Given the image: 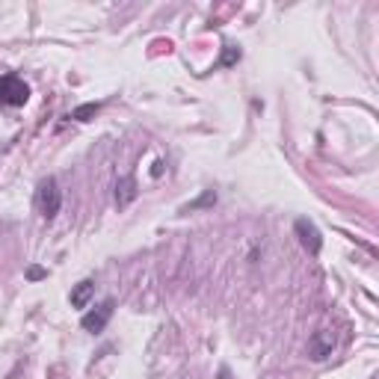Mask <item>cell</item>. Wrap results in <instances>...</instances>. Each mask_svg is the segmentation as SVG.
I'll return each instance as SVG.
<instances>
[{
  "label": "cell",
  "mask_w": 379,
  "mask_h": 379,
  "mask_svg": "<svg viewBox=\"0 0 379 379\" xmlns=\"http://www.w3.org/2000/svg\"><path fill=\"white\" fill-rule=\"evenodd\" d=\"M60 205H63V193H60L57 178H45L39 190H36V208L42 210L45 220H53L60 213Z\"/></svg>",
  "instance_id": "1"
},
{
  "label": "cell",
  "mask_w": 379,
  "mask_h": 379,
  "mask_svg": "<svg viewBox=\"0 0 379 379\" xmlns=\"http://www.w3.org/2000/svg\"><path fill=\"white\" fill-rule=\"evenodd\" d=\"M30 98V86L18 75H0V104L6 107H24Z\"/></svg>",
  "instance_id": "2"
},
{
  "label": "cell",
  "mask_w": 379,
  "mask_h": 379,
  "mask_svg": "<svg viewBox=\"0 0 379 379\" xmlns=\"http://www.w3.org/2000/svg\"><path fill=\"white\" fill-rule=\"evenodd\" d=\"M113 311H116V302L113 299H104L98 309H92L89 314H83V320H80V326L86 329V332H104V326L110 323V317H113Z\"/></svg>",
  "instance_id": "3"
},
{
  "label": "cell",
  "mask_w": 379,
  "mask_h": 379,
  "mask_svg": "<svg viewBox=\"0 0 379 379\" xmlns=\"http://www.w3.org/2000/svg\"><path fill=\"white\" fill-rule=\"evenodd\" d=\"M294 231H297V237H299V243L305 246V252L309 255H320V246H323V237H320V231H317V225L311 223V220H297L294 223Z\"/></svg>",
  "instance_id": "4"
},
{
  "label": "cell",
  "mask_w": 379,
  "mask_h": 379,
  "mask_svg": "<svg viewBox=\"0 0 379 379\" xmlns=\"http://www.w3.org/2000/svg\"><path fill=\"white\" fill-rule=\"evenodd\" d=\"M335 350V335L329 329H320L311 335L309 341V358H314V362H323V358H329Z\"/></svg>",
  "instance_id": "5"
},
{
  "label": "cell",
  "mask_w": 379,
  "mask_h": 379,
  "mask_svg": "<svg viewBox=\"0 0 379 379\" xmlns=\"http://www.w3.org/2000/svg\"><path fill=\"white\" fill-rule=\"evenodd\" d=\"M137 198V178L134 175H124L122 181L116 184V205L119 208H128Z\"/></svg>",
  "instance_id": "6"
},
{
  "label": "cell",
  "mask_w": 379,
  "mask_h": 379,
  "mask_svg": "<svg viewBox=\"0 0 379 379\" xmlns=\"http://www.w3.org/2000/svg\"><path fill=\"white\" fill-rule=\"evenodd\" d=\"M92 294H95V282L92 279L78 282L75 287H71V305H75V309H86V302L92 299Z\"/></svg>",
  "instance_id": "7"
},
{
  "label": "cell",
  "mask_w": 379,
  "mask_h": 379,
  "mask_svg": "<svg viewBox=\"0 0 379 379\" xmlns=\"http://www.w3.org/2000/svg\"><path fill=\"white\" fill-rule=\"evenodd\" d=\"M98 110H101V104H83V107H78V110H71V119H75V122H89Z\"/></svg>",
  "instance_id": "8"
},
{
  "label": "cell",
  "mask_w": 379,
  "mask_h": 379,
  "mask_svg": "<svg viewBox=\"0 0 379 379\" xmlns=\"http://www.w3.org/2000/svg\"><path fill=\"white\" fill-rule=\"evenodd\" d=\"M210 205H216V193H213V190H208L205 196H198L196 202H190V205L184 208V213H190V210H198V208H210Z\"/></svg>",
  "instance_id": "9"
},
{
  "label": "cell",
  "mask_w": 379,
  "mask_h": 379,
  "mask_svg": "<svg viewBox=\"0 0 379 379\" xmlns=\"http://www.w3.org/2000/svg\"><path fill=\"white\" fill-rule=\"evenodd\" d=\"M45 276H48V273H45L42 267H30V269H27V279H33V282H36V279H45Z\"/></svg>",
  "instance_id": "10"
}]
</instances>
